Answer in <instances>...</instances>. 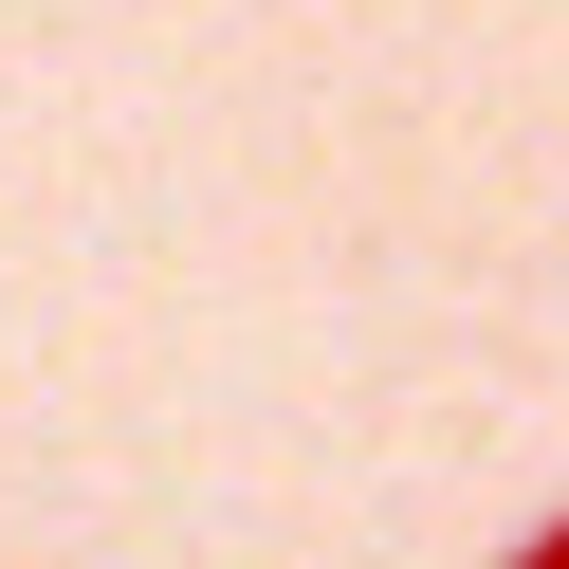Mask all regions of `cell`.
Returning <instances> with one entry per match:
<instances>
[{
    "mask_svg": "<svg viewBox=\"0 0 569 569\" xmlns=\"http://www.w3.org/2000/svg\"><path fill=\"white\" fill-rule=\"evenodd\" d=\"M496 569H569V496H551V515H532V532H515Z\"/></svg>",
    "mask_w": 569,
    "mask_h": 569,
    "instance_id": "obj_1",
    "label": "cell"
}]
</instances>
